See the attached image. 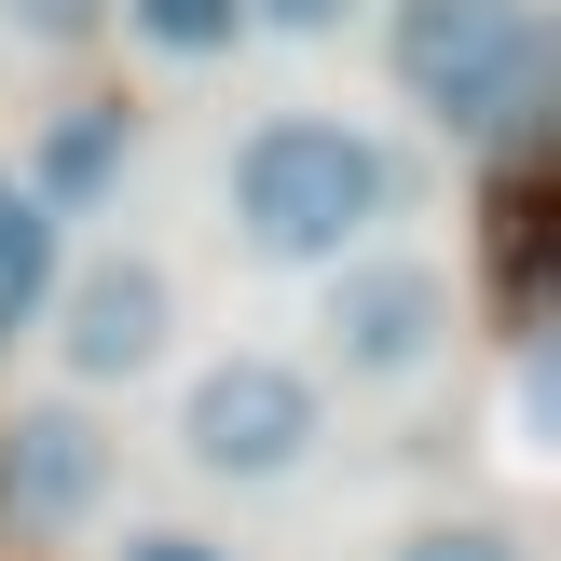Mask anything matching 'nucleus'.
Returning <instances> with one entry per match:
<instances>
[{
  "instance_id": "nucleus-7",
  "label": "nucleus",
  "mask_w": 561,
  "mask_h": 561,
  "mask_svg": "<svg viewBox=\"0 0 561 561\" xmlns=\"http://www.w3.org/2000/svg\"><path fill=\"white\" fill-rule=\"evenodd\" d=\"M124 137H137L124 110H82V124H55V137H42V179H27V206H42V219H69L82 192L124 164Z\"/></svg>"
},
{
  "instance_id": "nucleus-2",
  "label": "nucleus",
  "mask_w": 561,
  "mask_h": 561,
  "mask_svg": "<svg viewBox=\"0 0 561 561\" xmlns=\"http://www.w3.org/2000/svg\"><path fill=\"white\" fill-rule=\"evenodd\" d=\"M398 206V151L356 124H316V110H288V124H261L233 151V233L261 247V261H356V233Z\"/></svg>"
},
{
  "instance_id": "nucleus-6",
  "label": "nucleus",
  "mask_w": 561,
  "mask_h": 561,
  "mask_svg": "<svg viewBox=\"0 0 561 561\" xmlns=\"http://www.w3.org/2000/svg\"><path fill=\"white\" fill-rule=\"evenodd\" d=\"M96 493H110V425L82 398H27L14 425H0V507H14L27 535L96 520Z\"/></svg>"
},
{
  "instance_id": "nucleus-5",
  "label": "nucleus",
  "mask_w": 561,
  "mask_h": 561,
  "mask_svg": "<svg viewBox=\"0 0 561 561\" xmlns=\"http://www.w3.org/2000/svg\"><path fill=\"white\" fill-rule=\"evenodd\" d=\"M164 329H179V288H164V261H82L69 288H55V356H69L82 383H137L164 356Z\"/></svg>"
},
{
  "instance_id": "nucleus-3",
  "label": "nucleus",
  "mask_w": 561,
  "mask_h": 561,
  "mask_svg": "<svg viewBox=\"0 0 561 561\" xmlns=\"http://www.w3.org/2000/svg\"><path fill=\"white\" fill-rule=\"evenodd\" d=\"M316 329H329V370H343V383H411L438 343H453V274H438V261H411V247L329 261Z\"/></svg>"
},
{
  "instance_id": "nucleus-10",
  "label": "nucleus",
  "mask_w": 561,
  "mask_h": 561,
  "mask_svg": "<svg viewBox=\"0 0 561 561\" xmlns=\"http://www.w3.org/2000/svg\"><path fill=\"white\" fill-rule=\"evenodd\" d=\"M398 561H520V548L493 535V520H425V535H411Z\"/></svg>"
},
{
  "instance_id": "nucleus-1",
  "label": "nucleus",
  "mask_w": 561,
  "mask_h": 561,
  "mask_svg": "<svg viewBox=\"0 0 561 561\" xmlns=\"http://www.w3.org/2000/svg\"><path fill=\"white\" fill-rule=\"evenodd\" d=\"M383 69L453 137L520 151L535 110H548V14L535 0H398V14H383Z\"/></svg>"
},
{
  "instance_id": "nucleus-13",
  "label": "nucleus",
  "mask_w": 561,
  "mask_h": 561,
  "mask_svg": "<svg viewBox=\"0 0 561 561\" xmlns=\"http://www.w3.org/2000/svg\"><path fill=\"white\" fill-rule=\"evenodd\" d=\"M110 561H233V548H206V535H124Z\"/></svg>"
},
{
  "instance_id": "nucleus-9",
  "label": "nucleus",
  "mask_w": 561,
  "mask_h": 561,
  "mask_svg": "<svg viewBox=\"0 0 561 561\" xmlns=\"http://www.w3.org/2000/svg\"><path fill=\"white\" fill-rule=\"evenodd\" d=\"M124 27H137V42H151V55H233V0H124Z\"/></svg>"
},
{
  "instance_id": "nucleus-4",
  "label": "nucleus",
  "mask_w": 561,
  "mask_h": 561,
  "mask_svg": "<svg viewBox=\"0 0 561 561\" xmlns=\"http://www.w3.org/2000/svg\"><path fill=\"white\" fill-rule=\"evenodd\" d=\"M316 370H288V356H219L206 383L179 398V453L206 466V480H288L301 453H316Z\"/></svg>"
},
{
  "instance_id": "nucleus-12",
  "label": "nucleus",
  "mask_w": 561,
  "mask_h": 561,
  "mask_svg": "<svg viewBox=\"0 0 561 561\" xmlns=\"http://www.w3.org/2000/svg\"><path fill=\"white\" fill-rule=\"evenodd\" d=\"M247 27H288V42H329L343 14H370V0H233Z\"/></svg>"
},
{
  "instance_id": "nucleus-11",
  "label": "nucleus",
  "mask_w": 561,
  "mask_h": 561,
  "mask_svg": "<svg viewBox=\"0 0 561 561\" xmlns=\"http://www.w3.org/2000/svg\"><path fill=\"white\" fill-rule=\"evenodd\" d=\"M0 14H14L27 42H96V27H110V0H0Z\"/></svg>"
},
{
  "instance_id": "nucleus-8",
  "label": "nucleus",
  "mask_w": 561,
  "mask_h": 561,
  "mask_svg": "<svg viewBox=\"0 0 561 561\" xmlns=\"http://www.w3.org/2000/svg\"><path fill=\"white\" fill-rule=\"evenodd\" d=\"M42 301H55V219L27 206V192H0V343H14Z\"/></svg>"
}]
</instances>
